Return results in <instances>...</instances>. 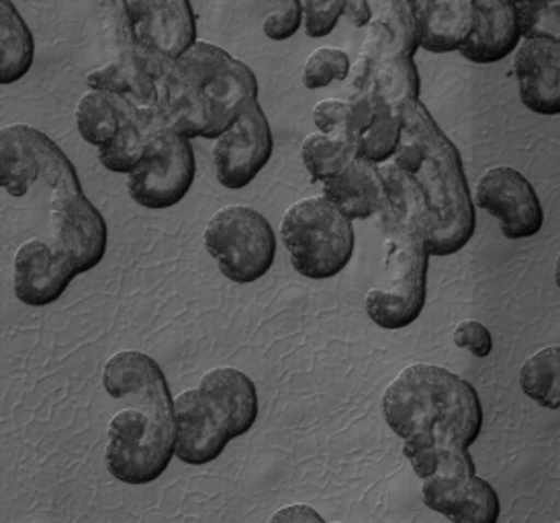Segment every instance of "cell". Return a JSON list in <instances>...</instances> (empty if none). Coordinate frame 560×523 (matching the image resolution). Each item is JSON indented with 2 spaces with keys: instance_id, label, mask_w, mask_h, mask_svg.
<instances>
[{
  "instance_id": "1",
  "label": "cell",
  "mask_w": 560,
  "mask_h": 523,
  "mask_svg": "<svg viewBox=\"0 0 560 523\" xmlns=\"http://www.w3.org/2000/svg\"><path fill=\"white\" fill-rule=\"evenodd\" d=\"M383 414L421 480L477 475L468 448L479 440L485 416L479 393L458 374L434 364L407 367L385 391Z\"/></svg>"
},
{
  "instance_id": "2",
  "label": "cell",
  "mask_w": 560,
  "mask_h": 523,
  "mask_svg": "<svg viewBox=\"0 0 560 523\" xmlns=\"http://www.w3.org/2000/svg\"><path fill=\"white\" fill-rule=\"evenodd\" d=\"M103 386L124 407L109 423L105 462L124 485L143 487L162 477L176 458V416L166 374L152 356L124 350L110 356Z\"/></svg>"
},
{
  "instance_id": "3",
  "label": "cell",
  "mask_w": 560,
  "mask_h": 523,
  "mask_svg": "<svg viewBox=\"0 0 560 523\" xmlns=\"http://www.w3.org/2000/svg\"><path fill=\"white\" fill-rule=\"evenodd\" d=\"M393 162L418 183L434 217L430 256L460 252L477 228L475 200L458 148L420 98L401 107V141Z\"/></svg>"
},
{
  "instance_id": "4",
  "label": "cell",
  "mask_w": 560,
  "mask_h": 523,
  "mask_svg": "<svg viewBox=\"0 0 560 523\" xmlns=\"http://www.w3.org/2000/svg\"><path fill=\"white\" fill-rule=\"evenodd\" d=\"M385 235L387 287L371 289L364 299L366 315L381 329H405L420 319L428 299L430 249L428 233L418 223L387 207L376 216Z\"/></svg>"
},
{
  "instance_id": "5",
  "label": "cell",
  "mask_w": 560,
  "mask_h": 523,
  "mask_svg": "<svg viewBox=\"0 0 560 523\" xmlns=\"http://www.w3.org/2000/svg\"><path fill=\"white\" fill-rule=\"evenodd\" d=\"M280 242L296 275L310 280L338 277L354 256V225L329 200L307 197L291 205L280 221Z\"/></svg>"
},
{
  "instance_id": "6",
  "label": "cell",
  "mask_w": 560,
  "mask_h": 523,
  "mask_svg": "<svg viewBox=\"0 0 560 523\" xmlns=\"http://www.w3.org/2000/svg\"><path fill=\"white\" fill-rule=\"evenodd\" d=\"M205 247L219 272L234 284H252L277 260L279 237L270 221L248 205H230L207 221Z\"/></svg>"
},
{
  "instance_id": "7",
  "label": "cell",
  "mask_w": 560,
  "mask_h": 523,
  "mask_svg": "<svg viewBox=\"0 0 560 523\" xmlns=\"http://www.w3.org/2000/svg\"><path fill=\"white\" fill-rule=\"evenodd\" d=\"M2 188L21 199L35 183H46L54 193L82 190L79 172L62 148L32 125H4L0 131Z\"/></svg>"
},
{
  "instance_id": "8",
  "label": "cell",
  "mask_w": 560,
  "mask_h": 523,
  "mask_svg": "<svg viewBox=\"0 0 560 523\" xmlns=\"http://www.w3.org/2000/svg\"><path fill=\"white\" fill-rule=\"evenodd\" d=\"M195 176L197 162L190 139L160 131L140 168L127 176V193L141 209L164 211L187 197Z\"/></svg>"
},
{
  "instance_id": "9",
  "label": "cell",
  "mask_w": 560,
  "mask_h": 523,
  "mask_svg": "<svg viewBox=\"0 0 560 523\" xmlns=\"http://www.w3.org/2000/svg\"><path fill=\"white\" fill-rule=\"evenodd\" d=\"M275 150L272 129L258 98L244 101L230 127L213 139V166L219 185L242 190L268 166Z\"/></svg>"
},
{
  "instance_id": "10",
  "label": "cell",
  "mask_w": 560,
  "mask_h": 523,
  "mask_svg": "<svg viewBox=\"0 0 560 523\" xmlns=\"http://www.w3.org/2000/svg\"><path fill=\"white\" fill-rule=\"evenodd\" d=\"M366 39L346 80V98L371 93L389 107L420 98V74L413 58L395 51L390 37L378 27H366Z\"/></svg>"
},
{
  "instance_id": "11",
  "label": "cell",
  "mask_w": 560,
  "mask_h": 523,
  "mask_svg": "<svg viewBox=\"0 0 560 523\" xmlns=\"http://www.w3.org/2000/svg\"><path fill=\"white\" fill-rule=\"evenodd\" d=\"M49 205V244L74 262L79 275L91 272L103 262L109 247L105 217L84 190L54 193Z\"/></svg>"
},
{
  "instance_id": "12",
  "label": "cell",
  "mask_w": 560,
  "mask_h": 523,
  "mask_svg": "<svg viewBox=\"0 0 560 523\" xmlns=\"http://www.w3.org/2000/svg\"><path fill=\"white\" fill-rule=\"evenodd\" d=\"M475 207L498 219L508 240H526L545 228V207L536 188L514 166L487 168L477 181Z\"/></svg>"
},
{
  "instance_id": "13",
  "label": "cell",
  "mask_w": 560,
  "mask_h": 523,
  "mask_svg": "<svg viewBox=\"0 0 560 523\" xmlns=\"http://www.w3.org/2000/svg\"><path fill=\"white\" fill-rule=\"evenodd\" d=\"M174 70L209 94L230 117H235L244 101L258 98V80L248 63L209 42L199 39L174 62Z\"/></svg>"
},
{
  "instance_id": "14",
  "label": "cell",
  "mask_w": 560,
  "mask_h": 523,
  "mask_svg": "<svg viewBox=\"0 0 560 523\" xmlns=\"http://www.w3.org/2000/svg\"><path fill=\"white\" fill-rule=\"evenodd\" d=\"M174 62L154 47L136 42L124 58L109 60L89 72L84 84L89 91H105L124 98L131 107L150 111L158 107L160 80L171 72Z\"/></svg>"
},
{
  "instance_id": "15",
  "label": "cell",
  "mask_w": 560,
  "mask_h": 523,
  "mask_svg": "<svg viewBox=\"0 0 560 523\" xmlns=\"http://www.w3.org/2000/svg\"><path fill=\"white\" fill-rule=\"evenodd\" d=\"M158 117L166 131L187 139L219 138L234 121L209 94L180 77L174 63L171 72L160 80Z\"/></svg>"
},
{
  "instance_id": "16",
  "label": "cell",
  "mask_w": 560,
  "mask_h": 523,
  "mask_svg": "<svg viewBox=\"0 0 560 523\" xmlns=\"http://www.w3.org/2000/svg\"><path fill=\"white\" fill-rule=\"evenodd\" d=\"M77 277L74 262L39 237L21 244L13 258V291L27 307H47L60 301Z\"/></svg>"
},
{
  "instance_id": "17",
  "label": "cell",
  "mask_w": 560,
  "mask_h": 523,
  "mask_svg": "<svg viewBox=\"0 0 560 523\" xmlns=\"http://www.w3.org/2000/svg\"><path fill=\"white\" fill-rule=\"evenodd\" d=\"M514 74L524 107L545 117L559 115V39L522 37L514 49Z\"/></svg>"
},
{
  "instance_id": "18",
  "label": "cell",
  "mask_w": 560,
  "mask_h": 523,
  "mask_svg": "<svg viewBox=\"0 0 560 523\" xmlns=\"http://www.w3.org/2000/svg\"><path fill=\"white\" fill-rule=\"evenodd\" d=\"M136 42L178 60L199 42L197 16L188 0H127Z\"/></svg>"
},
{
  "instance_id": "19",
  "label": "cell",
  "mask_w": 560,
  "mask_h": 523,
  "mask_svg": "<svg viewBox=\"0 0 560 523\" xmlns=\"http://www.w3.org/2000/svg\"><path fill=\"white\" fill-rule=\"evenodd\" d=\"M176 416V458L188 466L218 461L232 442L209 400L199 388L185 391L174 399Z\"/></svg>"
},
{
  "instance_id": "20",
  "label": "cell",
  "mask_w": 560,
  "mask_h": 523,
  "mask_svg": "<svg viewBox=\"0 0 560 523\" xmlns=\"http://www.w3.org/2000/svg\"><path fill=\"white\" fill-rule=\"evenodd\" d=\"M522 39L514 0H475L472 32L458 54L472 63L501 62Z\"/></svg>"
},
{
  "instance_id": "21",
  "label": "cell",
  "mask_w": 560,
  "mask_h": 523,
  "mask_svg": "<svg viewBox=\"0 0 560 523\" xmlns=\"http://www.w3.org/2000/svg\"><path fill=\"white\" fill-rule=\"evenodd\" d=\"M199 391L232 440L246 435L256 426L260 416L258 388L246 372L230 367L209 370Z\"/></svg>"
},
{
  "instance_id": "22",
  "label": "cell",
  "mask_w": 560,
  "mask_h": 523,
  "mask_svg": "<svg viewBox=\"0 0 560 523\" xmlns=\"http://www.w3.org/2000/svg\"><path fill=\"white\" fill-rule=\"evenodd\" d=\"M421 495L425 508L451 523H498L501 515L498 491L477 475L456 483L423 480Z\"/></svg>"
},
{
  "instance_id": "23",
  "label": "cell",
  "mask_w": 560,
  "mask_h": 523,
  "mask_svg": "<svg viewBox=\"0 0 560 523\" xmlns=\"http://www.w3.org/2000/svg\"><path fill=\"white\" fill-rule=\"evenodd\" d=\"M418 44L430 54L458 51L472 32L475 0H411Z\"/></svg>"
},
{
  "instance_id": "24",
  "label": "cell",
  "mask_w": 560,
  "mask_h": 523,
  "mask_svg": "<svg viewBox=\"0 0 560 523\" xmlns=\"http://www.w3.org/2000/svg\"><path fill=\"white\" fill-rule=\"evenodd\" d=\"M322 186V195L350 221L376 217L387 202L378 168L360 158H354L338 176L329 178Z\"/></svg>"
},
{
  "instance_id": "25",
  "label": "cell",
  "mask_w": 560,
  "mask_h": 523,
  "mask_svg": "<svg viewBox=\"0 0 560 523\" xmlns=\"http://www.w3.org/2000/svg\"><path fill=\"white\" fill-rule=\"evenodd\" d=\"M160 131L166 129L160 124L158 107L140 111L129 105L119 131L113 136L109 143L98 148L101 164L109 172L129 176L133 170L140 168L152 146V139L156 138Z\"/></svg>"
},
{
  "instance_id": "26",
  "label": "cell",
  "mask_w": 560,
  "mask_h": 523,
  "mask_svg": "<svg viewBox=\"0 0 560 523\" xmlns=\"http://www.w3.org/2000/svg\"><path fill=\"white\" fill-rule=\"evenodd\" d=\"M35 37L13 0H0V82L11 86L32 72Z\"/></svg>"
},
{
  "instance_id": "27",
  "label": "cell",
  "mask_w": 560,
  "mask_h": 523,
  "mask_svg": "<svg viewBox=\"0 0 560 523\" xmlns=\"http://www.w3.org/2000/svg\"><path fill=\"white\" fill-rule=\"evenodd\" d=\"M127 107L129 103L115 94L86 91L77 105V129L80 138L96 150L103 148L119 131Z\"/></svg>"
},
{
  "instance_id": "28",
  "label": "cell",
  "mask_w": 560,
  "mask_h": 523,
  "mask_svg": "<svg viewBox=\"0 0 560 523\" xmlns=\"http://www.w3.org/2000/svg\"><path fill=\"white\" fill-rule=\"evenodd\" d=\"M376 168H378V174L385 185V193H387L385 207L395 211L397 216L418 223L421 230L428 233V244H430V237L434 233V217H432L428 200L423 197L418 183L393 160L376 166Z\"/></svg>"
},
{
  "instance_id": "29",
  "label": "cell",
  "mask_w": 560,
  "mask_h": 523,
  "mask_svg": "<svg viewBox=\"0 0 560 523\" xmlns=\"http://www.w3.org/2000/svg\"><path fill=\"white\" fill-rule=\"evenodd\" d=\"M376 98V96H374ZM401 141V111L376 98V113L369 127L354 139L357 158L381 166L393 160Z\"/></svg>"
},
{
  "instance_id": "30",
  "label": "cell",
  "mask_w": 560,
  "mask_h": 523,
  "mask_svg": "<svg viewBox=\"0 0 560 523\" xmlns=\"http://www.w3.org/2000/svg\"><path fill=\"white\" fill-rule=\"evenodd\" d=\"M559 369V346L538 350L520 369V386L526 397L550 411H557L560 407Z\"/></svg>"
},
{
  "instance_id": "31",
  "label": "cell",
  "mask_w": 560,
  "mask_h": 523,
  "mask_svg": "<svg viewBox=\"0 0 560 523\" xmlns=\"http://www.w3.org/2000/svg\"><path fill=\"white\" fill-rule=\"evenodd\" d=\"M366 4L371 11L366 27L383 30L389 35L395 51L413 58L420 44L411 0H366Z\"/></svg>"
},
{
  "instance_id": "32",
  "label": "cell",
  "mask_w": 560,
  "mask_h": 523,
  "mask_svg": "<svg viewBox=\"0 0 560 523\" xmlns=\"http://www.w3.org/2000/svg\"><path fill=\"white\" fill-rule=\"evenodd\" d=\"M357 158L354 143L313 131L301 143V160L310 172L313 183H327L338 176Z\"/></svg>"
},
{
  "instance_id": "33",
  "label": "cell",
  "mask_w": 560,
  "mask_h": 523,
  "mask_svg": "<svg viewBox=\"0 0 560 523\" xmlns=\"http://www.w3.org/2000/svg\"><path fill=\"white\" fill-rule=\"evenodd\" d=\"M96 21L101 27L103 46L107 49L110 60L124 58L136 46V33L129 16L127 0H91Z\"/></svg>"
},
{
  "instance_id": "34",
  "label": "cell",
  "mask_w": 560,
  "mask_h": 523,
  "mask_svg": "<svg viewBox=\"0 0 560 523\" xmlns=\"http://www.w3.org/2000/svg\"><path fill=\"white\" fill-rule=\"evenodd\" d=\"M350 68L352 60L342 47H317L303 66V86L322 91L334 82H346Z\"/></svg>"
},
{
  "instance_id": "35",
  "label": "cell",
  "mask_w": 560,
  "mask_h": 523,
  "mask_svg": "<svg viewBox=\"0 0 560 523\" xmlns=\"http://www.w3.org/2000/svg\"><path fill=\"white\" fill-rule=\"evenodd\" d=\"M560 0H524L517 4L522 37L559 39Z\"/></svg>"
},
{
  "instance_id": "36",
  "label": "cell",
  "mask_w": 560,
  "mask_h": 523,
  "mask_svg": "<svg viewBox=\"0 0 560 523\" xmlns=\"http://www.w3.org/2000/svg\"><path fill=\"white\" fill-rule=\"evenodd\" d=\"M346 11L348 0H301L303 30L313 39L327 37L336 30Z\"/></svg>"
},
{
  "instance_id": "37",
  "label": "cell",
  "mask_w": 560,
  "mask_h": 523,
  "mask_svg": "<svg viewBox=\"0 0 560 523\" xmlns=\"http://www.w3.org/2000/svg\"><path fill=\"white\" fill-rule=\"evenodd\" d=\"M266 11L262 30L272 42H287L303 27L301 0H265Z\"/></svg>"
},
{
  "instance_id": "38",
  "label": "cell",
  "mask_w": 560,
  "mask_h": 523,
  "mask_svg": "<svg viewBox=\"0 0 560 523\" xmlns=\"http://www.w3.org/2000/svg\"><path fill=\"white\" fill-rule=\"evenodd\" d=\"M350 121L352 105L348 98H324L313 108V125L319 133L350 141Z\"/></svg>"
},
{
  "instance_id": "39",
  "label": "cell",
  "mask_w": 560,
  "mask_h": 523,
  "mask_svg": "<svg viewBox=\"0 0 560 523\" xmlns=\"http://www.w3.org/2000/svg\"><path fill=\"white\" fill-rule=\"evenodd\" d=\"M452 338L458 348H465L477 358H489L493 352V336L489 327L477 319L460 322L454 327Z\"/></svg>"
},
{
  "instance_id": "40",
  "label": "cell",
  "mask_w": 560,
  "mask_h": 523,
  "mask_svg": "<svg viewBox=\"0 0 560 523\" xmlns=\"http://www.w3.org/2000/svg\"><path fill=\"white\" fill-rule=\"evenodd\" d=\"M268 523H327L315 509L303 503L289 505L277 511Z\"/></svg>"
},
{
  "instance_id": "41",
  "label": "cell",
  "mask_w": 560,
  "mask_h": 523,
  "mask_svg": "<svg viewBox=\"0 0 560 523\" xmlns=\"http://www.w3.org/2000/svg\"><path fill=\"white\" fill-rule=\"evenodd\" d=\"M346 16L352 21V25L357 27H366L371 21V11L366 0H348V11Z\"/></svg>"
},
{
  "instance_id": "42",
  "label": "cell",
  "mask_w": 560,
  "mask_h": 523,
  "mask_svg": "<svg viewBox=\"0 0 560 523\" xmlns=\"http://www.w3.org/2000/svg\"><path fill=\"white\" fill-rule=\"evenodd\" d=\"M515 4H520V2H524V0H514Z\"/></svg>"
}]
</instances>
